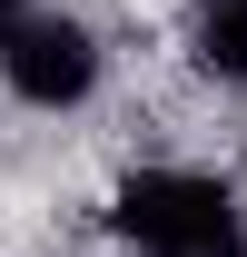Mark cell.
<instances>
[{
	"mask_svg": "<svg viewBox=\"0 0 247 257\" xmlns=\"http://www.w3.org/2000/svg\"><path fill=\"white\" fill-rule=\"evenodd\" d=\"M119 237L139 257H247V218L227 178H198V168H139L119 188Z\"/></svg>",
	"mask_w": 247,
	"mask_h": 257,
	"instance_id": "obj_1",
	"label": "cell"
},
{
	"mask_svg": "<svg viewBox=\"0 0 247 257\" xmlns=\"http://www.w3.org/2000/svg\"><path fill=\"white\" fill-rule=\"evenodd\" d=\"M0 79H10V99H30V109H79V99L99 89L89 20H69V10L10 20V30H0Z\"/></svg>",
	"mask_w": 247,
	"mask_h": 257,
	"instance_id": "obj_2",
	"label": "cell"
},
{
	"mask_svg": "<svg viewBox=\"0 0 247 257\" xmlns=\"http://www.w3.org/2000/svg\"><path fill=\"white\" fill-rule=\"evenodd\" d=\"M188 40H198V69L208 79H237L247 89V0H198Z\"/></svg>",
	"mask_w": 247,
	"mask_h": 257,
	"instance_id": "obj_3",
	"label": "cell"
},
{
	"mask_svg": "<svg viewBox=\"0 0 247 257\" xmlns=\"http://www.w3.org/2000/svg\"><path fill=\"white\" fill-rule=\"evenodd\" d=\"M10 20H30V0H0V30H10Z\"/></svg>",
	"mask_w": 247,
	"mask_h": 257,
	"instance_id": "obj_4",
	"label": "cell"
}]
</instances>
